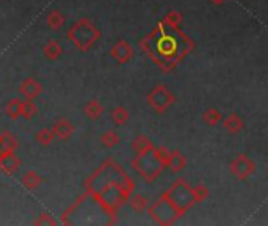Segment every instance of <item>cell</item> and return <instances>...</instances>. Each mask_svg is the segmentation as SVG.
<instances>
[{
  "instance_id": "1",
  "label": "cell",
  "mask_w": 268,
  "mask_h": 226,
  "mask_svg": "<svg viewBox=\"0 0 268 226\" xmlns=\"http://www.w3.org/2000/svg\"><path fill=\"white\" fill-rule=\"evenodd\" d=\"M140 49L157 65L163 72H171L181 65L185 57H188L195 43L181 28L166 25L160 21L144 40L140 41Z\"/></svg>"
},
{
  "instance_id": "2",
  "label": "cell",
  "mask_w": 268,
  "mask_h": 226,
  "mask_svg": "<svg viewBox=\"0 0 268 226\" xmlns=\"http://www.w3.org/2000/svg\"><path fill=\"white\" fill-rule=\"evenodd\" d=\"M196 204L193 200L191 185L187 179H177L163 192L159 200L149 204L147 214L152 222L162 226L174 225L179 218H182L188 210Z\"/></svg>"
},
{
  "instance_id": "3",
  "label": "cell",
  "mask_w": 268,
  "mask_h": 226,
  "mask_svg": "<svg viewBox=\"0 0 268 226\" xmlns=\"http://www.w3.org/2000/svg\"><path fill=\"white\" fill-rule=\"evenodd\" d=\"M169 154L171 151L165 146L154 148L147 153L137 154L135 159L132 160V167L146 182L151 184L160 176L165 167H168Z\"/></svg>"
},
{
  "instance_id": "4",
  "label": "cell",
  "mask_w": 268,
  "mask_h": 226,
  "mask_svg": "<svg viewBox=\"0 0 268 226\" xmlns=\"http://www.w3.org/2000/svg\"><path fill=\"white\" fill-rule=\"evenodd\" d=\"M68 38L77 49H80L82 52H86L101 38V30L89 19L83 18L77 21L76 24L69 28Z\"/></svg>"
},
{
  "instance_id": "5",
  "label": "cell",
  "mask_w": 268,
  "mask_h": 226,
  "mask_svg": "<svg viewBox=\"0 0 268 226\" xmlns=\"http://www.w3.org/2000/svg\"><path fill=\"white\" fill-rule=\"evenodd\" d=\"M146 101L155 113L165 115V113L176 104V96L171 93V90L166 85H155L151 91L147 93Z\"/></svg>"
},
{
  "instance_id": "6",
  "label": "cell",
  "mask_w": 268,
  "mask_h": 226,
  "mask_svg": "<svg viewBox=\"0 0 268 226\" xmlns=\"http://www.w3.org/2000/svg\"><path fill=\"white\" fill-rule=\"evenodd\" d=\"M229 171L232 173L238 181H247L249 176H252L257 171V165L254 160H251L247 154L240 153L229 163Z\"/></svg>"
},
{
  "instance_id": "7",
  "label": "cell",
  "mask_w": 268,
  "mask_h": 226,
  "mask_svg": "<svg viewBox=\"0 0 268 226\" xmlns=\"http://www.w3.org/2000/svg\"><path fill=\"white\" fill-rule=\"evenodd\" d=\"M133 54H135V52H133V47L125 40H118L110 50V55L113 57L119 65L129 63L133 58Z\"/></svg>"
},
{
  "instance_id": "8",
  "label": "cell",
  "mask_w": 268,
  "mask_h": 226,
  "mask_svg": "<svg viewBox=\"0 0 268 226\" xmlns=\"http://www.w3.org/2000/svg\"><path fill=\"white\" fill-rule=\"evenodd\" d=\"M223 126H225V129H226L227 134L237 135V134H240L243 131L245 123H243V119H242L240 115H238V113L232 112V113H229L226 118H223Z\"/></svg>"
},
{
  "instance_id": "9",
  "label": "cell",
  "mask_w": 268,
  "mask_h": 226,
  "mask_svg": "<svg viewBox=\"0 0 268 226\" xmlns=\"http://www.w3.org/2000/svg\"><path fill=\"white\" fill-rule=\"evenodd\" d=\"M41 91H42L41 84L38 80L32 79V77L25 79L24 82H22V85H21V93L24 94L27 99H30V101H33L36 96H40Z\"/></svg>"
},
{
  "instance_id": "10",
  "label": "cell",
  "mask_w": 268,
  "mask_h": 226,
  "mask_svg": "<svg viewBox=\"0 0 268 226\" xmlns=\"http://www.w3.org/2000/svg\"><path fill=\"white\" fill-rule=\"evenodd\" d=\"M19 165H21V162L18 157L14 156L13 151L0 156V168H2V171L6 173V175H13V173L19 168Z\"/></svg>"
},
{
  "instance_id": "11",
  "label": "cell",
  "mask_w": 268,
  "mask_h": 226,
  "mask_svg": "<svg viewBox=\"0 0 268 226\" xmlns=\"http://www.w3.org/2000/svg\"><path fill=\"white\" fill-rule=\"evenodd\" d=\"M168 167L171 168L173 173H181L187 167V159L181 151H171L169 154V160H168Z\"/></svg>"
},
{
  "instance_id": "12",
  "label": "cell",
  "mask_w": 268,
  "mask_h": 226,
  "mask_svg": "<svg viewBox=\"0 0 268 226\" xmlns=\"http://www.w3.org/2000/svg\"><path fill=\"white\" fill-rule=\"evenodd\" d=\"M52 131L55 132V135L58 138L68 140L72 135V132H74V126L66 118H62V119H58V121L55 123L54 129H52Z\"/></svg>"
},
{
  "instance_id": "13",
  "label": "cell",
  "mask_w": 268,
  "mask_h": 226,
  "mask_svg": "<svg viewBox=\"0 0 268 226\" xmlns=\"http://www.w3.org/2000/svg\"><path fill=\"white\" fill-rule=\"evenodd\" d=\"M203 121L207 126L215 127V126H218L220 123H223V115H221V112L218 109L210 107V109H207V110L203 112Z\"/></svg>"
},
{
  "instance_id": "14",
  "label": "cell",
  "mask_w": 268,
  "mask_h": 226,
  "mask_svg": "<svg viewBox=\"0 0 268 226\" xmlns=\"http://www.w3.org/2000/svg\"><path fill=\"white\" fill-rule=\"evenodd\" d=\"M129 204H130L133 212L141 214V212H144V210H147V207H149V200L144 197V195L137 193V195H133V197L129 198Z\"/></svg>"
},
{
  "instance_id": "15",
  "label": "cell",
  "mask_w": 268,
  "mask_h": 226,
  "mask_svg": "<svg viewBox=\"0 0 268 226\" xmlns=\"http://www.w3.org/2000/svg\"><path fill=\"white\" fill-rule=\"evenodd\" d=\"M132 148L137 154H141V153H147V151L154 149L155 145L146 137V135H138V137L132 141Z\"/></svg>"
},
{
  "instance_id": "16",
  "label": "cell",
  "mask_w": 268,
  "mask_h": 226,
  "mask_svg": "<svg viewBox=\"0 0 268 226\" xmlns=\"http://www.w3.org/2000/svg\"><path fill=\"white\" fill-rule=\"evenodd\" d=\"M22 110H24V101L21 99H13L6 105V115L11 119H18L22 116Z\"/></svg>"
},
{
  "instance_id": "17",
  "label": "cell",
  "mask_w": 268,
  "mask_h": 226,
  "mask_svg": "<svg viewBox=\"0 0 268 226\" xmlns=\"http://www.w3.org/2000/svg\"><path fill=\"white\" fill-rule=\"evenodd\" d=\"M85 113H86V116L88 118H91V119H98L102 116V113H103V107H102V104L99 101H89L86 105H85Z\"/></svg>"
},
{
  "instance_id": "18",
  "label": "cell",
  "mask_w": 268,
  "mask_h": 226,
  "mask_svg": "<svg viewBox=\"0 0 268 226\" xmlns=\"http://www.w3.org/2000/svg\"><path fill=\"white\" fill-rule=\"evenodd\" d=\"M129 118H130V113L127 109L123 107V105H119V107H116L113 112H111V119H113V123L118 126L125 124L129 121Z\"/></svg>"
},
{
  "instance_id": "19",
  "label": "cell",
  "mask_w": 268,
  "mask_h": 226,
  "mask_svg": "<svg viewBox=\"0 0 268 226\" xmlns=\"http://www.w3.org/2000/svg\"><path fill=\"white\" fill-rule=\"evenodd\" d=\"M163 22H165L166 25H169V27H174V28H179L182 25V21H184V18H182V14L179 13V11H176V10H171V11H168L165 16H163V19H162Z\"/></svg>"
},
{
  "instance_id": "20",
  "label": "cell",
  "mask_w": 268,
  "mask_h": 226,
  "mask_svg": "<svg viewBox=\"0 0 268 226\" xmlns=\"http://www.w3.org/2000/svg\"><path fill=\"white\" fill-rule=\"evenodd\" d=\"M191 193H193V200H195L196 204H199V203H204L208 198V195H210L208 188L204 184H199V185L191 187Z\"/></svg>"
},
{
  "instance_id": "21",
  "label": "cell",
  "mask_w": 268,
  "mask_h": 226,
  "mask_svg": "<svg viewBox=\"0 0 268 226\" xmlns=\"http://www.w3.org/2000/svg\"><path fill=\"white\" fill-rule=\"evenodd\" d=\"M44 55H46L49 60H57L62 55V46L57 41H49L44 47Z\"/></svg>"
},
{
  "instance_id": "22",
  "label": "cell",
  "mask_w": 268,
  "mask_h": 226,
  "mask_svg": "<svg viewBox=\"0 0 268 226\" xmlns=\"http://www.w3.org/2000/svg\"><path fill=\"white\" fill-rule=\"evenodd\" d=\"M55 138V132L50 131L49 127H44V129H41L38 134H36V140H38V143H41V145L47 146L50 145L52 141H54Z\"/></svg>"
},
{
  "instance_id": "23",
  "label": "cell",
  "mask_w": 268,
  "mask_h": 226,
  "mask_svg": "<svg viewBox=\"0 0 268 226\" xmlns=\"http://www.w3.org/2000/svg\"><path fill=\"white\" fill-rule=\"evenodd\" d=\"M63 24H64V16L60 11H52L47 16V25L52 30H58Z\"/></svg>"
},
{
  "instance_id": "24",
  "label": "cell",
  "mask_w": 268,
  "mask_h": 226,
  "mask_svg": "<svg viewBox=\"0 0 268 226\" xmlns=\"http://www.w3.org/2000/svg\"><path fill=\"white\" fill-rule=\"evenodd\" d=\"M119 135L115 132V131H107L105 134H102V137H101V141H102V145L105 146V148H113L116 146L118 143H119Z\"/></svg>"
},
{
  "instance_id": "25",
  "label": "cell",
  "mask_w": 268,
  "mask_h": 226,
  "mask_svg": "<svg viewBox=\"0 0 268 226\" xmlns=\"http://www.w3.org/2000/svg\"><path fill=\"white\" fill-rule=\"evenodd\" d=\"M40 182H41V178L36 175L35 171H27L25 175H24V178H22V184H24L27 188H35L36 185H40Z\"/></svg>"
},
{
  "instance_id": "26",
  "label": "cell",
  "mask_w": 268,
  "mask_h": 226,
  "mask_svg": "<svg viewBox=\"0 0 268 226\" xmlns=\"http://www.w3.org/2000/svg\"><path fill=\"white\" fill-rule=\"evenodd\" d=\"M36 112H38V109H36V105L33 104V101H24V110H22V116H24L25 119H30L33 115H36Z\"/></svg>"
},
{
  "instance_id": "27",
  "label": "cell",
  "mask_w": 268,
  "mask_h": 226,
  "mask_svg": "<svg viewBox=\"0 0 268 226\" xmlns=\"http://www.w3.org/2000/svg\"><path fill=\"white\" fill-rule=\"evenodd\" d=\"M210 2L213 3V5H225L227 0H210Z\"/></svg>"
}]
</instances>
